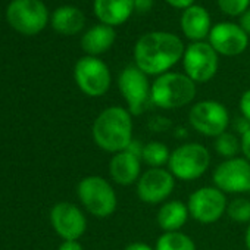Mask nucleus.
Returning <instances> with one entry per match:
<instances>
[{"label": "nucleus", "mask_w": 250, "mask_h": 250, "mask_svg": "<svg viewBox=\"0 0 250 250\" xmlns=\"http://www.w3.org/2000/svg\"><path fill=\"white\" fill-rule=\"evenodd\" d=\"M183 40L167 31L143 34L134 46V65L149 77L169 72L184 55Z\"/></svg>", "instance_id": "f257e3e1"}, {"label": "nucleus", "mask_w": 250, "mask_h": 250, "mask_svg": "<svg viewBox=\"0 0 250 250\" xmlns=\"http://www.w3.org/2000/svg\"><path fill=\"white\" fill-rule=\"evenodd\" d=\"M134 122L127 107L109 106L94 119L91 127L93 142L106 153L115 155L127 150L133 143Z\"/></svg>", "instance_id": "f03ea898"}, {"label": "nucleus", "mask_w": 250, "mask_h": 250, "mask_svg": "<svg viewBox=\"0 0 250 250\" xmlns=\"http://www.w3.org/2000/svg\"><path fill=\"white\" fill-rule=\"evenodd\" d=\"M197 94V84L184 72H165L152 83V104L162 110H175L190 104Z\"/></svg>", "instance_id": "7ed1b4c3"}, {"label": "nucleus", "mask_w": 250, "mask_h": 250, "mask_svg": "<svg viewBox=\"0 0 250 250\" xmlns=\"http://www.w3.org/2000/svg\"><path fill=\"white\" fill-rule=\"evenodd\" d=\"M77 196L84 209L96 218L104 219L116 212V191L113 186L100 175L84 177L77 186Z\"/></svg>", "instance_id": "20e7f679"}, {"label": "nucleus", "mask_w": 250, "mask_h": 250, "mask_svg": "<svg viewBox=\"0 0 250 250\" xmlns=\"http://www.w3.org/2000/svg\"><path fill=\"white\" fill-rule=\"evenodd\" d=\"M210 161V152L205 145L188 142L171 150L168 169L178 181H196L206 174Z\"/></svg>", "instance_id": "39448f33"}, {"label": "nucleus", "mask_w": 250, "mask_h": 250, "mask_svg": "<svg viewBox=\"0 0 250 250\" xmlns=\"http://www.w3.org/2000/svg\"><path fill=\"white\" fill-rule=\"evenodd\" d=\"M188 122L197 134L208 139H216L222 133L228 131L231 116L224 103L206 99L194 103L190 107Z\"/></svg>", "instance_id": "423d86ee"}, {"label": "nucleus", "mask_w": 250, "mask_h": 250, "mask_svg": "<svg viewBox=\"0 0 250 250\" xmlns=\"http://www.w3.org/2000/svg\"><path fill=\"white\" fill-rule=\"evenodd\" d=\"M118 88L133 116L143 115L149 104H152V83L149 81V75L136 65H128L121 71L118 77Z\"/></svg>", "instance_id": "0eeeda50"}, {"label": "nucleus", "mask_w": 250, "mask_h": 250, "mask_svg": "<svg viewBox=\"0 0 250 250\" xmlns=\"http://www.w3.org/2000/svg\"><path fill=\"white\" fill-rule=\"evenodd\" d=\"M228 199L215 186H203L194 190L187 200L190 218L202 225L218 222L227 213Z\"/></svg>", "instance_id": "6e6552de"}, {"label": "nucleus", "mask_w": 250, "mask_h": 250, "mask_svg": "<svg viewBox=\"0 0 250 250\" xmlns=\"http://www.w3.org/2000/svg\"><path fill=\"white\" fill-rule=\"evenodd\" d=\"M74 78L78 88L88 97L104 96L112 84L109 66L96 56L78 59L74 68Z\"/></svg>", "instance_id": "1a4fd4ad"}, {"label": "nucleus", "mask_w": 250, "mask_h": 250, "mask_svg": "<svg viewBox=\"0 0 250 250\" xmlns=\"http://www.w3.org/2000/svg\"><path fill=\"white\" fill-rule=\"evenodd\" d=\"M184 74L196 84L209 83L218 72L219 55L209 43L196 42L186 47L183 55Z\"/></svg>", "instance_id": "9d476101"}, {"label": "nucleus", "mask_w": 250, "mask_h": 250, "mask_svg": "<svg viewBox=\"0 0 250 250\" xmlns=\"http://www.w3.org/2000/svg\"><path fill=\"white\" fill-rule=\"evenodd\" d=\"M212 183L225 194L250 193V162L243 156L224 159L215 167Z\"/></svg>", "instance_id": "9b49d317"}, {"label": "nucleus", "mask_w": 250, "mask_h": 250, "mask_svg": "<svg viewBox=\"0 0 250 250\" xmlns=\"http://www.w3.org/2000/svg\"><path fill=\"white\" fill-rule=\"evenodd\" d=\"M175 177L168 168H147L136 184V194L146 205H162L175 188Z\"/></svg>", "instance_id": "f8f14e48"}, {"label": "nucleus", "mask_w": 250, "mask_h": 250, "mask_svg": "<svg viewBox=\"0 0 250 250\" xmlns=\"http://www.w3.org/2000/svg\"><path fill=\"white\" fill-rule=\"evenodd\" d=\"M6 18L17 31L34 36L47 25L49 12L40 0H14L6 11Z\"/></svg>", "instance_id": "ddd939ff"}, {"label": "nucleus", "mask_w": 250, "mask_h": 250, "mask_svg": "<svg viewBox=\"0 0 250 250\" xmlns=\"http://www.w3.org/2000/svg\"><path fill=\"white\" fill-rule=\"evenodd\" d=\"M50 224L62 240H80L87 229L84 212L69 202H59L52 208Z\"/></svg>", "instance_id": "4468645a"}, {"label": "nucleus", "mask_w": 250, "mask_h": 250, "mask_svg": "<svg viewBox=\"0 0 250 250\" xmlns=\"http://www.w3.org/2000/svg\"><path fill=\"white\" fill-rule=\"evenodd\" d=\"M208 39L213 50L227 58L241 55L249 46V36L234 22H219L213 25Z\"/></svg>", "instance_id": "2eb2a0df"}, {"label": "nucleus", "mask_w": 250, "mask_h": 250, "mask_svg": "<svg viewBox=\"0 0 250 250\" xmlns=\"http://www.w3.org/2000/svg\"><path fill=\"white\" fill-rule=\"evenodd\" d=\"M142 167H143L142 158L127 149L112 155L109 161V175L115 184L128 187L137 184L139 178L143 174Z\"/></svg>", "instance_id": "dca6fc26"}, {"label": "nucleus", "mask_w": 250, "mask_h": 250, "mask_svg": "<svg viewBox=\"0 0 250 250\" xmlns=\"http://www.w3.org/2000/svg\"><path fill=\"white\" fill-rule=\"evenodd\" d=\"M134 12V0H94V14L100 24L116 27L125 24Z\"/></svg>", "instance_id": "f3484780"}, {"label": "nucleus", "mask_w": 250, "mask_h": 250, "mask_svg": "<svg viewBox=\"0 0 250 250\" xmlns=\"http://www.w3.org/2000/svg\"><path fill=\"white\" fill-rule=\"evenodd\" d=\"M210 30H212L210 15L203 6L193 5L183 12L181 31L193 43L203 42L206 37H209Z\"/></svg>", "instance_id": "a211bd4d"}, {"label": "nucleus", "mask_w": 250, "mask_h": 250, "mask_svg": "<svg viewBox=\"0 0 250 250\" xmlns=\"http://www.w3.org/2000/svg\"><path fill=\"white\" fill-rule=\"evenodd\" d=\"M190 218L187 203L183 200H167L162 203L156 213V222L162 232L181 231Z\"/></svg>", "instance_id": "6ab92c4d"}, {"label": "nucleus", "mask_w": 250, "mask_h": 250, "mask_svg": "<svg viewBox=\"0 0 250 250\" xmlns=\"http://www.w3.org/2000/svg\"><path fill=\"white\" fill-rule=\"evenodd\" d=\"M116 33L113 27L99 24L91 27L88 31L84 33L81 39V47L87 53V56H99L106 53L115 43Z\"/></svg>", "instance_id": "aec40b11"}, {"label": "nucleus", "mask_w": 250, "mask_h": 250, "mask_svg": "<svg viewBox=\"0 0 250 250\" xmlns=\"http://www.w3.org/2000/svg\"><path fill=\"white\" fill-rule=\"evenodd\" d=\"M85 24L84 14L75 6H61L52 15V27L59 34H78Z\"/></svg>", "instance_id": "412c9836"}, {"label": "nucleus", "mask_w": 250, "mask_h": 250, "mask_svg": "<svg viewBox=\"0 0 250 250\" xmlns=\"http://www.w3.org/2000/svg\"><path fill=\"white\" fill-rule=\"evenodd\" d=\"M169 158H171V150L165 143L158 140H150L143 145L142 161L149 168H165V165L168 167Z\"/></svg>", "instance_id": "4be33fe9"}, {"label": "nucleus", "mask_w": 250, "mask_h": 250, "mask_svg": "<svg viewBox=\"0 0 250 250\" xmlns=\"http://www.w3.org/2000/svg\"><path fill=\"white\" fill-rule=\"evenodd\" d=\"M155 250H197V247L188 234L183 231H174L162 232L156 240Z\"/></svg>", "instance_id": "5701e85b"}, {"label": "nucleus", "mask_w": 250, "mask_h": 250, "mask_svg": "<svg viewBox=\"0 0 250 250\" xmlns=\"http://www.w3.org/2000/svg\"><path fill=\"white\" fill-rule=\"evenodd\" d=\"M213 146H215V152L224 159L235 158L241 152L240 137L235 133H231V131H225L221 136H218L215 139Z\"/></svg>", "instance_id": "b1692460"}, {"label": "nucleus", "mask_w": 250, "mask_h": 250, "mask_svg": "<svg viewBox=\"0 0 250 250\" xmlns=\"http://www.w3.org/2000/svg\"><path fill=\"white\" fill-rule=\"evenodd\" d=\"M232 222L237 224H250V199L247 197H235L228 202L227 213H225Z\"/></svg>", "instance_id": "393cba45"}, {"label": "nucleus", "mask_w": 250, "mask_h": 250, "mask_svg": "<svg viewBox=\"0 0 250 250\" xmlns=\"http://www.w3.org/2000/svg\"><path fill=\"white\" fill-rule=\"evenodd\" d=\"M221 12L228 17H241L250 6V0H216Z\"/></svg>", "instance_id": "a878e982"}, {"label": "nucleus", "mask_w": 250, "mask_h": 250, "mask_svg": "<svg viewBox=\"0 0 250 250\" xmlns=\"http://www.w3.org/2000/svg\"><path fill=\"white\" fill-rule=\"evenodd\" d=\"M238 107H240V113H241V116L250 122V88H249V90H246V91L240 96Z\"/></svg>", "instance_id": "bb28decb"}, {"label": "nucleus", "mask_w": 250, "mask_h": 250, "mask_svg": "<svg viewBox=\"0 0 250 250\" xmlns=\"http://www.w3.org/2000/svg\"><path fill=\"white\" fill-rule=\"evenodd\" d=\"M149 127L156 131V133H161V131H165L167 128L171 127V122L168 121V118H164V116H156V118H152L150 122H149Z\"/></svg>", "instance_id": "cd10ccee"}, {"label": "nucleus", "mask_w": 250, "mask_h": 250, "mask_svg": "<svg viewBox=\"0 0 250 250\" xmlns=\"http://www.w3.org/2000/svg\"><path fill=\"white\" fill-rule=\"evenodd\" d=\"M240 146H241V155L244 159L250 162V130H247L244 134L240 136Z\"/></svg>", "instance_id": "c85d7f7f"}, {"label": "nucleus", "mask_w": 250, "mask_h": 250, "mask_svg": "<svg viewBox=\"0 0 250 250\" xmlns=\"http://www.w3.org/2000/svg\"><path fill=\"white\" fill-rule=\"evenodd\" d=\"M165 2L169 6H172L175 9H183V11H186L187 8L194 5V0H165Z\"/></svg>", "instance_id": "c756f323"}, {"label": "nucleus", "mask_w": 250, "mask_h": 250, "mask_svg": "<svg viewBox=\"0 0 250 250\" xmlns=\"http://www.w3.org/2000/svg\"><path fill=\"white\" fill-rule=\"evenodd\" d=\"M155 0H134V11L137 12H149L153 6Z\"/></svg>", "instance_id": "7c9ffc66"}, {"label": "nucleus", "mask_w": 250, "mask_h": 250, "mask_svg": "<svg viewBox=\"0 0 250 250\" xmlns=\"http://www.w3.org/2000/svg\"><path fill=\"white\" fill-rule=\"evenodd\" d=\"M58 250H84L78 240H63Z\"/></svg>", "instance_id": "2f4dec72"}, {"label": "nucleus", "mask_w": 250, "mask_h": 250, "mask_svg": "<svg viewBox=\"0 0 250 250\" xmlns=\"http://www.w3.org/2000/svg\"><path fill=\"white\" fill-rule=\"evenodd\" d=\"M124 250H155V247H152L150 244L143 243V241H133L125 246Z\"/></svg>", "instance_id": "473e14b6"}, {"label": "nucleus", "mask_w": 250, "mask_h": 250, "mask_svg": "<svg viewBox=\"0 0 250 250\" xmlns=\"http://www.w3.org/2000/svg\"><path fill=\"white\" fill-rule=\"evenodd\" d=\"M241 28H243V31L247 34V36H250V9H247L241 17H240V24H238Z\"/></svg>", "instance_id": "72a5a7b5"}, {"label": "nucleus", "mask_w": 250, "mask_h": 250, "mask_svg": "<svg viewBox=\"0 0 250 250\" xmlns=\"http://www.w3.org/2000/svg\"><path fill=\"white\" fill-rule=\"evenodd\" d=\"M244 246L247 250H250V224L247 225V228L244 231Z\"/></svg>", "instance_id": "f704fd0d"}]
</instances>
